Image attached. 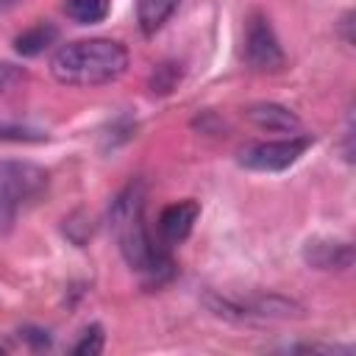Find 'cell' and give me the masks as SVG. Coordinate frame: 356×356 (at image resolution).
<instances>
[{
    "mask_svg": "<svg viewBox=\"0 0 356 356\" xmlns=\"http://www.w3.org/2000/svg\"><path fill=\"white\" fill-rule=\"evenodd\" d=\"M145 184L131 181L120 195L111 200L108 209V225L114 231V239L120 245V253L131 270L145 275L150 284H161L172 275V259L170 253L153 242L147 222H145Z\"/></svg>",
    "mask_w": 356,
    "mask_h": 356,
    "instance_id": "cell-1",
    "label": "cell"
},
{
    "mask_svg": "<svg viewBox=\"0 0 356 356\" xmlns=\"http://www.w3.org/2000/svg\"><path fill=\"white\" fill-rule=\"evenodd\" d=\"M128 61L131 56L122 42L95 36L61 44L50 58V72L64 86H100L125 75Z\"/></svg>",
    "mask_w": 356,
    "mask_h": 356,
    "instance_id": "cell-2",
    "label": "cell"
},
{
    "mask_svg": "<svg viewBox=\"0 0 356 356\" xmlns=\"http://www.w3.org/2000/svg\"><path fill=\"white\" fill-rule=\"evenodd\" d=\"M47 189V172L31 161H0V234H8L19 211Z\"/></svg>",
    "mask_w": 356,
    "mask_h": 356,
    "instance_id": "cell-3",
    "label": "cell"
},
{
    "mask_svg": "<svg viewBox=\"0 0 356 356\" xmlns=\"http://www.w3.org/2000/svg\"><path fill=\"white\" fill-rule=\"evenodd\" d=\"M312 136H286V139H273V142H253L239 150V164L245 170L256 172H281L292 167L309 147Z\"/></svg>",
    "mask_w": 356,
    "mask_h": 356,
    "instance_id": "cell-4",
    "label": "cell"
},
{
    "mask_svg": "<svg viewBox=\"0 0 356 356\" xmlns=\"http://www.w3.org/2000/svg\"><path fill=\"white\" fill-rule=\"evenodd\" d=\"M245 61L256 72H278L286 64V56L278 44V36L264 14H250L245 28Z\"/></svg>",
    "mask_w": 356,
    "mask_h": 356,
    "instance_id": "cell-5",
    "label": "cell"
},
{
    "mask_svg": "<svg viewBox=\"0 0 356 356\" xmlns=\"http://www.w3.org/2000/svg\"><path fill=\"white\" fill-rule=\"evenodd\" d=\"M197 214H200V206L195 200H178V203H170L161 209L159 214V234L167 245H181L195 222H197Z\"/></svg>",
    "mask_w": 356,
    "mask_h": 356,
    "instance_id": "cell-6",
    "label": "cell"
},
{
    "mask_svg": "<svg viewBox=\"0 0 356 356\" xmlns=\"http://www.w3.org/2000/svg\"><path fill=\"white\" fill-rule=\"evenodd\" d=\"M303 259L317 270H348L353 264V245L342 239H309Z\"/></svg>",
    "mask_w": 356,
    "mask_h": 356,
    "instance_id": "cell-7",
    "label": "cell"
},
{
    "mask_svg": "<svg viewBox=\"0 0 356 356\" xmlns=\"http://www.w3.org/2000/svg\"><path fill=\"white\" fill-rule=\"evenodd\" d=\"M245 117L259 131H270V134H295L300 128V117L281 103H253L245 108Z\"/></svg>",
    "mask_w": 356,
    "mask_h": 356,
    "instance_id": "cell-8",
    "label": "cell"
},
{
    "mask_svg": "<svg viewBox=\"0 0 356 356\" xmlns=\"http://www.w3.org/2000/svg\"><path fill=\"white\" fill-rule=\"evenodd\" d=\"M181 0H136V22L145 36H153L178 11Z\"/></svg>",
    "mask_w": 356,
    "mask_h": 356,
    "instance_id": "cell-9",
    "label": "cell"
},
{
    "mask_svg": "<svg viewBox=\"0 0 356 356\" xmlns=\"http://www.w3.org/2000/svg\"><path fill=\"white\" fill-rule=\"evenodd\" d=\"M56 42H58V28H56L53 22H36L33 28L22 31V33L14 39V50H17L19 56L31 58V56L44 53V50H47L50 44H56Z\"/></svg>",
    "mask_w": 356,
    "mask_h": 356,
    "instance_id": "cell-10",
    "label": "cell"
},
{
    "mask_svg": "<svg viewBox=\"0 0 356 356\" xmlns=\"http://www.w3.org/2000/svg\"><path fill=\"white\" fill-rule=\"evenodd\" d=\"M111 0H64V14L78 25H95L108 17Z\"/></svg>",
    "mask_w": 356,
    "mask_h": 356,
    "instance_id": "cell-11",
    "label": "cell"
},
{
    "mask_svg": "<svg viewBox=\"0 0 356 356\" xmlns=\"http://www.w3.org/2000/svg\"><path fill=\"white\" fill-rule=\"evenodd\" d=\"M103 342H106L103 328L100 325H89V328H83L81 339L72 345V353L75 356H97L103 350Z\"/></svg>",
    "mask_w": 356,
    "mask_h": 356,
    "instance_id": "cell-12",
    "label": "cell"
},
{
    "mask_svg": "<svg viewBox=\"0 0 356 356\" xmlns=\"http://www.w3.org/2000/svg\"><path fill=\"white\" fill-rule=\"evenodd\" d=\"M178 81H181L178 64H161V67H156V72L150 78V86H153V92H161L164 95V92H172Z\"/></svg>",
    "mask_w": 356,
    "mask_h": 356,
    "instance_id": "cell-13",
    "label": "cell"
},
{
    "mask_svg": "<svg viewBox=\"0 0 356 356\" xmlns=\"http://www.w3.org/2000/svg\"><path fill=\"white\" fill-rule=\"evenodd\" d=\"M25 78H28V72H25L22 67L0 61V95L14 92L17 86H22V83H25Z\"/></svg>",
    "mask_w": 356,
    "mask_h": 356,
    "instance_id": "cell-14",
    "label": "cell"
},
{
    "mask_svg": "<svg viewBox=\"0 0 356 356\" xmlns=\"http://www.w3.org/2000/svg\"><path fill=\"white\" fill-rule=\"evenodd\" d=\"M47 134L33 131V128H19V125H6L0 122V139H14V142H42Z\"/></svg>",
    "mask_w": 356,
    "mask_h": 356,
    "instance_id": "cell-15",
    "label": "cell"
},
{
    "mask_svg": "<svg viewBox=\"0 0 356 356\" xmlns=\"http://www.w3.org/2000/svg\"><path fill=\"white\" fill-rule=\"evenodd\" d=\"M19 334H22V339H25L28 345H33V348H50V337H47V331H42V328H22Z\"/></svg>",
    "mask_w": 356,
    "mask_h": 356,
    "instance_id": "cell-16",
    "label": "cell"
},
{
    "mask_svg": "<svg viewBox=\"0 0 356 356\" xmlns=\"http://www.w3.org/2000/svg\"><path fill=\"white\" fill-rule=\"evenodd\" d=\"M19 0H0V11H6V8H14Z\"/></svg>",
    "mask_w": 356,
    "mask_h": 356,
    "instance_id": "cell-17",
    "label": "cell"
},
{
    "mask_svg": "<svg viewBox=\"0 0 356 356\" xmlns=\"http://www.w3.org/2000/svg\"><path fill=\"white\" fill-rule=\"evenodd\" d=\"M0 353H3V348H0Z\"/></svg>",
    "mask_w": 356,
    "mask_h": 356,
    "instance_id": "cell-18",
    "label": "cell"
}]
</instances>
